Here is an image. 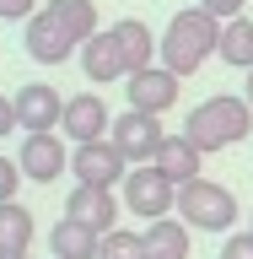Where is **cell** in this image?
I'll return each instance as SVG.
<instances>
[{"mask_svg":"<svg viewBox=\"0 0 253 259\" xmlns=\"http://www.w3.org/2000/svg\"><path fill=\"white\" fill-rule=\"evenodd\" d=\"M221 27L205 6H189V11H178L167 27H162V65L173 70V76H194L210 54H221Z\"/></svg>","mask_w":253,"mask_h":259,"instance_id":"cell-1","label":"cell"},{"mask_svg":"<svg viewBox=\"0 0 253 259\" xmlns=\"http://www.w3.org/2000/svg\"><path fill=\"white\" fill-rule=\"evenodd\" d=\"M183 135H189L199 151H226V146H237V141L253 135V103L248 97H232V92H216V97H205V103L189 113Z\"/></svg>","mask_w":253,"mask_h":259,"instance_id":"cell-2","label":"cell"},{"mask_svg":"<svg viewBox=\"0 0 253 259\" xmlns=\"http://www.w3.org/2000/svg\"><path fill=\"white\" fill-rule=\"evenodd\" d=\"M178 222H189L194 232H232L237 200H232V189H221V184L194 178V184L178 189Z\"/></svg>","mask_w":253,"mask_h":259,"instance_id":"cell-3","label":"cell"},{"mask_svg":"<svg viewBox=\"0 0 253 259\" xmlns=\"http://www.w3.org/2000/svg\"><path fill=\"white\" fill-rule=\"evenodd\" d=\"M124 205H129V216H145V227L162 222V216H178V184L167 173H157L151 162H145V167H129Z\"/></svg>","mask_w":253,"mask_h":259,"instance_id":"cell-4","label":"cell"},{"mask_svg":"<svg viewBox=\"0 0 253 259\" xmlns=\"http://www.w3.org/2000/svg\"><path fill=\"white\" fill-rule=\"evenodd\" d=\"M108 141L124 151V162H129V167H145V162H157V151H162V141H167V135H162L157 113L129 108V113H119V119H113Z\"/></svg>","mask_w":253,"mask_h":259,"instance_id":"cell-5","label":"cell"},{"mask_svg":"<svg viewBox=\"0 0 253 259\" xmlns=\"http://www.w3.org/2000/svg\"><path fill=\"white\" fill-rule=\"evenodd\" d=\"M70 173H76V184L113 189V184L129 178V162H124V151L113 141H92V146H76V151H70Z\"/></svg>","mask_w":253,"mask_h":259,"instance_id":"cell-6","label":"cell"},{"mask_svg":"<svg viewBox=\"0 0 253 259\" xmlns=\"http://www.w3.org/2000/svg\"><path fill=\"white\" fill-rule=\"evenodd\" d=\"M22 44H27V54L38 65H65L70 54H81L76 49V38L65 32V22L48 6H38V16H27V32H22Z\"/></svg>","mask_w":253,"mask_h":259,"instance_id":"cell-7","label":"cell"},{"mask_svg":"<svg viewBox=\"0 0 253 259\" xmlns=\"http://www.w3.org/2000/svg\"><path fill=\"white\" fill-rule=\"evenodd\" d=\"M108 103L97 92H76V97H65V141H76V146H92V141H108Z\"/></svg>","mask_w":253,"mask_h":259,"instance_id":"cell-8","label":"cell"},{"mask_svg":"<svg viewBox=\"0 0 253 259\" xmlns=\"http://www.w3.org/2000/svg\"><path fill=\"white\" fill-rule=\"evenodd\" d=\"M178 81L183 76H173V70H167V65H151V70H135V76H129V108H140V113H167L178 103Z\"/></svg>","mask_w":253,"mask_h":259,"instance_id":"cell-9","label":"cell"},{"mask_svg":"<svg viewBox=\"0 0 253 259\" xmlns=\"http://www.w3.org/2000/svg\"><path fill=\"white\" fill-rule=\"evenodd\" d=\"M22 178H32V184H54V178L65 173V141L54 135V130H32L27 141H22Z\"/></svg>","mask_w":253,"mask_h":259,"instance_id":"cell-10","label":"cell"},{"mask_svg":"<svg viewBox=\"0 0 253 259\" xmlns=\"http://www.w3.org/2000/svg\"><path fill=\"white\" fill-rule=\"evenodd\" d=\"M16 119H22V130H54L65 124V97L48 87V81H27L22 92H16Z\"/></svg>","mask_w":253,"mask_h":259,"instance_id":"cell-11","label":"cell"},{"mask_svg":"<svg viewBox=\"0 0 253 259\" xmlns=\"http://www.w3.org/2000/svg\"><path fill=\"white\" fill-rule=\"evenodd\" d=\"M65 216H76V222H86L92 232H103V238H108L113 227H119V200H113V189L76 184V189H70V200H65Z\"/></svg>","mask_w":253,"mask_h":259,"instance_id":"cell-12","label":"cell"},{"mask_svg":"<svg viewBox=\"0 0 253 259\" xmlns=\"http://www.w3.org/2000/svg\"><path fill=\"white\" fill-rule=\"evenodd\" d=\"M81 70H86V81H92V87H108V81L129 76L124 54H119V38H113V32L86 38V44H81Z\"/></svg>","mask_w":253,"mask_h":259,"instance_id":"cell-13","label":"cell"},{"mask_svg":"<svg viewBox=\"0 0 253 259\" xmlns=\"http://www.w3.org/2000/svg\"><path fill=\"white\" fill-rule=\"evenodd\" d=\"M48 254L54 259H97L103 254V232H92V227L76 222V216H60L54 232H48Z\"/></svg>","mask_w":253,"mask_h":259,"instance_id":"cell-14","label":"cell"},{"mask_svg":"<svg viewBox=\"0 0 253 259\" xmlns=\"http://www.w3.org/2000/svg\"><path fill=\"white\" fill-rule=\"evenodd\" d=\"M199 162H205V151H199L189 135H167L151 167H157V173H167L178 189H183V184H194V178H199Z\"/></svg>","mask_w":253,"mask_h":259,"instance_id":"cell-15","label":"cell"},{"mask_svg":"<svg viewBox=\"0 0 253 259\" xmlns=\"http://www.w3.org/2000/svg\"><path fill=\"white\" fill-rule=\"evenodd\" d=\"M108 32L119 38V54H124L129 76H135V70H151V54H162V38H151V27H145V22H135V16L113 22Z\"/></svg>","mask_w":253,"mask_h":259,"instance_id":"cell-16","label":"cell"},{"mask_svg":"<svg viewBox=\"0 0 253 259\" xmlns=\"http://www.w3.org/2000/svg\"><path fill=\"white\" fill-rule=\"evenodd\" d=\"M145 254L151 259H189V222H178V216L151 222L145 227Z\"/></svg>","mask_w":253,"mask_h":259,"instance_id":"cell-17","label":"cell"},{"mask_svg":"<svg viewBox=\"0 0 253 259\" xmlns=\"http://www.w3.org/2000/svg\"><path fill=\"white\" fill-rule=\"evenodd\" d=\"M32 210L27 205H0V254H27V243H32Z\"/></svg>","mask_w":253,"mask_h":259,"instance_id":"cell-18","label":"cell"},{"mask_svg":"<svg viewBox=\"0 0 253 259\" xmlns=\"http://www.w3.org/2000/svg\"><path fill=\"white\" fill-rule=\"evenodd\" d=\"M48 11L65 22V32L76 38V49L103 32V27H97V6H92V0H48Z\"/></svg>","mask_w":253,"mask_h":259,"instance_id":"cell-19","label":"cell"},{"mask_svg":"<svg viewBox=\"0 0 253 259\" xmlns=\"http://www.w3.org/2000/svg\"><path fill=\"white\" fill-rule=\"evenodd\" d=\"M221 60L232 70H253V22L248 16H237V22L221 27Z\"/></svg>","mask_w":253,"mask_h":259,"instance_id":"cell-20","label":"cell"},{"mask_svg":"<svg viewBox=\"0 0 253 259\" xmlns=\"http://www.w3.org/2000/svg\"><path fill=\"white\" fill-rule=\"evenodd\" d=\"M97 259H151L145 254V232H129V227H113L103 238V254Z\"/></svg>","mask_w":253,"mask_h":259,"instance_id":"cell-21","label":"cell"},{"mask_svg":"<svg viewBox=\"0 0 253 259\" xmlns=\"http://www.w3.org/2000/svg\"><path fill=\"white\" fill-rule=\"evenodd\" d=\"M16 189H22V162H16V157H0V205H11Z\"/></svg>","mask_w":253,"mask_h":259,"instance_id":"cell-22","label":"cell"},{"mask_svg":"<svg viewBox=\"0 0 253 259\" xmlns=\"http://www.w3.org/2000/svg\"><path fill=\"white\" fill-rule=\"evenodd\" d=\"M221 259H253V232H232L221 243Z\"/></svg>","mask_w":253,"mask_h":259,"instance_id":"cell-23","label":"cell"},{"mask_svg":"<svg viewBox=\"0 0 253 259\" xmlns=\"http://www.w3.org/2000/svg\"><path fill=\"white\" fill-rule=\"evenodd\" d=\"M38 16V0H0V22H27Z\"/></svg>","mask_w":253,"mask_h":259,"instance_id":"cell-24","label":"cell"},{"mask_svg":"<svg viewBox=\"0 0 253 259\" xmlns=\"http://www.w3.org/2000/svg\"><path fill=\"white\" fill-rule=\"evenodd\" d=\"M199 6H205V11L216 16V22H237V16H242V6H248V0H199Z\"/></svg>","mask_w":253,"mask_h":259,"instance_id":"cell-25","label":"cell"},{"mask_svg":"<svg viewBox=\"0 0 253 259\" xmlns=\"http://www.w3.org/2000/svg\"><path fill=\"white\" fill-rule=\"evenodd\" d=\"M16 130H22V119H16V97H0V141L16 135Z\"/></svg>","mask_w":253,"mask_h":259,"instance_id":"cell-26","label":"cell"},{"mask_svg":"<svg viewBox=\"0 0 253 259\" xmlns=\"http://www.w3.org/2000/svg\"><path fill=\"white\" fill-rule=\"evenodd\" d=\"M242 97H248V103H253V70H248V87H242Z\"/></svg>","mask_w":253,"mask_h":259,"instance_id":"cell-27","label":"cell"},{"mask_svg":"<svg viewBox=\"0 0 253 259\" xmlns=\"http://www.w3.org/2000/svg\"><path fill=\"white\" fill-rule=\"evenodd\" d=\"M0 259H27V254H0Z\"/></svg>","mask_w":253,"mask_h":259,"instance_id":"cell-28","label":"cell"},{"mask_svg":"<svg viewBox=\"0 0 253 259\" xmlns=\"http://www.w3.org/2000/svg\"><path fill=\"white\" fill-rule=\"evenodd\" d=\"M248 232H253V216H248Z\"/></svg>","mask_w":253,"mask_h":259,"instance_id":"cell-29","label":"cell"}]
</instances>
